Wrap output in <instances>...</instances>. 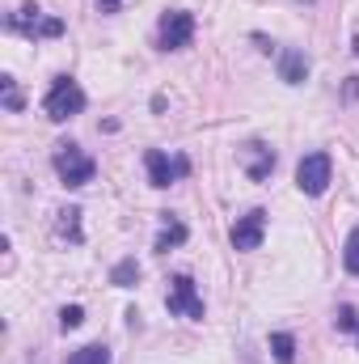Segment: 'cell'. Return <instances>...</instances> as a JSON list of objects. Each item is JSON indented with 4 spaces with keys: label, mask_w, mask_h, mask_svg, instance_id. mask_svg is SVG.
Returning a JSON list of instances; mask_svg holds the SVG:
<instances>
[{
    "label": "cell",
    "mask_w": 359,
    "mask_h": 364,
    "mask_svg": "<svg viewBox=\"0 0 359 364\" xmlns=\"http://www.w3.org/2000/svg\"><path fill=\"white\" fill-rule=\"evenodd\" d=\"M43 110H47V119L64 123V119H72V114L85 110V90H81L72 77H55V85H51V93H47Z\"/></svg>",
    "instance_id": "6da1fadb"
},
{
    "label": "cell",
    "mask_w": 359,
    "mask_h": 364,
    "mask_svg": "<svg viewBox=\"0 0 359 364\" xmlns=\"http://www.w3.org/2000/svg\"><path fill=\"white\" fill-rule=\"evenodd\" d=\"M51 161H55V174H60L64 186H85V182H93V174H97L93 157L81 153V144H60Z\"/></svg>",
    "instance_id": "7a4b0ae2"
},
{
    "label": "cell",
    "mask_w": 359,
    "mask_h": 364,
    "mask_svg": "<svg viewBox=\"0 0 359 364\" xmlns=\"http://www.w3.org/2000/svg\"><path fill=\"white\" fill-rule=\"evenodd\" d=\"M9 30L30 34V38H60V34H64V21H60V17H43L38 4H21V9L9 17Z\"/></svg>",
    "instance_id": "3957f363"
},
{
    "label": "cell",
    "mask_w": 359,
    "mask_h": 364,
    "mask_svg": "<svg viewBox=\"0 0 359 364\" xmlns=\"http://www.w3.org/2000/svg\"><path fill=\"white\" fill-rule=\"evenodd\" d=\"M144 166H148V182L153 186H174L190 174V161L186 157H170V153H161V149H148V157H144Z\"/></svg>",
    "instance_id": "277c9868"
},
{
    "label": "cell",
    "mask_w": 359,
    "mask_h": 364,
    "mask_svg": "<svg viewBox=\"0 0 359 364\" xmlns=\"http://www.w3.org/2000/svg\"><path fill=\"white\" fill-rule=\"evenodd\" d=\"M165 305H170V314H178V318H194V322H203V296L194 292V279H190V275H174Z\"/></svg>",
    "instance_id": "5b68a950"
},
{
    "label": "cell",
    "mask_w": 359,
    "mask_h": 364,
    "mask_svg": "<svg viewBox=\"0 0 359 364\" xmlns=\"http://www.w3.org/2000/svg\"><path fill=\"white\" fill-rule=\"evenodd\" d=\"M296 186H300L304 195H321V191L330 186V157H326V153L300 157V166H296Z\"/></svg>",
    "instance_id": "8992f818"
},
{
    "label": "cell",
    "mask_w": 359,
    "mask_h": 364,
    "mask_svg": "<svg viewBox=\"0 0 359 364\" xmlns=\"http://www.w3.org/2000/svg\"><path fill=\"white\" fill-rule=\"evenodd\" d=\"M190 38H194V17H190L186 9H174V13L161 17V47H165V51L190 47Z\"/></svg>",
    "instance_id": "52a82bcc"
},
{
    "label": "cell",
    "mask_w": 359,
    "mask_h": 364,
    "mask_svg": "<svg viewBox=\"0 0 359 364\" xmlns=\"http://www.w3.org/2000/svg\"><path fill=\"white\" fill-rule=\"evenodd\" d=\"M263 233H267V212L263 208H254V212H245L237 225H233V250H258L263 246Z\"/></svg>",
    "instance_id": "ba28073f"
},
{
    "label": "cell",
    "mask_w": 359,
    "mask_h": 364,
    "mask_svg": "<svg viewBox=\"0 0 359 364\" xmlns=\"http://www.w3.org/2000/svg\"><path fill=\"white\" fill-rule=\"evenodd\" d=\"M241 157H245V174L254 182H267L275 174V149H267L263 140H250L245 149H241Z\"/></svg>",
    "instance_id": "9c48e42d"
},
{
    "label": "cell",
    "mask_w": 359,
    "mask_h": 364,
    "mask_svg": "<svg viewBox=\"0 0 359 364\" xmlns=\"http://www.w3.org/2000/svg\"><path fill=\"white\" fill-rule=\"evenodd\" d=\"M279 77H283L287 85H300V81L309 77V60H304L300 51H292V47L279 51Z\"/></svg>",
    "instance_id": "30bf717a"
},
{
    "label": "cell",
    "mask_w": 359,
    "mask_h": 364,
    "mask_svg": "<svg viewBox=\"0 0 359 364\" xmlns=\"http://www.w3.org/2000/svg\"><path fill=\"white\" fill-rule=\"evenodd\" d=\"M270 356L279 364H292L296 360V339H292L287 331H275V335H270Z\"/></svg>",
    "instance_id": "8fae6325"
},
{
    "label": "cell",
    "mask_w": 359,
    "mask_h": 364,
    "mask_svg": "<svg viewBox=\"0 0 359 364\" xmlns=\"http://www.w3.org/2000/svg\"><path fill=\"white\" fill-rule=\"evenodd\" d=\"M68 364H110V348H101V343H89V348H81V352H72Z\"/></svg>",
    "instance_id": "7c38bea8"
},
{
    "label": "cell",
    "mask_w": 359,
    "mask_h": 364,
    "mask_svg": "<svg viewBox=\"0 0 359 364\" xmlns=\"http://www.w3.org/2000/svg\"><path fill=\"white\" fill-rule=\"evenodd\" d=\"M140 279V267H136V259H123L114 272H110V284H118V288H131Z\"/></svg>",
    "instance_id": "4fadbf2b"
},
{
    "label": "cell",
    "mask_w": 359,
    "mask_h": 364,
    "mask_svg": "<svg viewBox=\"0 0 359 364\" xmlns=\"http://www.w3.org/2000/svg\"><path fill=\"white\" fill-rule=\"evenodd\" d=\"M60 233H64V237H72V242H81V208L60 212Z\"/></svg>",
    "instance_id": "5bb4252c"
},
{
    "label": "cell",
    "mask_w": 359,
    "mask_h": 364,
    "mask_svg": "<svg viewBox=\"0 0 359 364\" xmlns=\"http://www.w3.org/2000/svg\"><path fill=\"white\" fill-rule=\"evenodd\" d=\"M343 267L351 275H359V229L347 233V246H343Z\"/></svg>",
    "instance_id": "9a60e30c"
},
{
    "label": "cell",
    "mask_w": 359,
    "mask_h": 364,
    "mask_svg": "<svg viewBox=\"0 0 359 364\" xmlns=\"http://www.w3.org/2000/svg\"><path fill=\"white\" fill-rule=\"evenodd\" d=\"M186 242V225H170V229H161V237H157V250H170V246H182Z\"/></svg>",
    "instance_id": "2e32d148"
},
{
    "label": "cell",
    "mask_w": 359,
    "mask_h": 364,
    "mask_svg": "<svg viewBox=\"0 0 359 364\" xmlns=\"http://www.w3.org/2000/svg\"><path fill=\"white\" fill-rule=\"evenodd\" d=\"M81 322H85V309H81V305H64V309H60V326H64V331H77Z\"/></svg>",
    "instance_id": "e0dca14e"
},
{
    "label": "cell",
    "mask_w": 359,
    "mask_h": 364,
    "mask_svg": "<svg viewBox=\"0 0 359 364\" xmlns=\"http://www.w3.org/2000/svg\"><path fill=\"white\" fill-rule=\"evenodd\" d=\"M338 331H359V314L351 309V305L338 309Z\"/></svg>",
    "instance_id": "ac0fdd59"
},
{
    "label": "cell",
    "mask_w": 359,
    "mask_h": 364,
    "mask_svg": "<svg viewBox=\"0 0 359 364\" xmlns=\"http://www.w3.org/2000/svg\"><path fill=\"white\" fill-rule=\"evenodd\" d=\"M4 106H9V110H21V93H17V85H13L9 77H4Z\"/></svg>",
    "instance_id": "d6986e66"
},
{
    "label": "cell",
    "mask_w": 359,
    "mask_h": 364,
    "mask_svg": "<svg viewBox=\"0 0 359 364\" xmlns=\"http://www.w3.org/2000/svg\"><path fill=\"white\" fill-rule=\"evenodd\" d=\"M97 4H101V13H118V4H123V0H97Z\"/></svg>",
    "instance_id": "ffe728a7"
},
{
    "label": "cell",
    "mask_w": 359,
    "mask_h": 364,
    "mask_svg": "<svg viewBox=\"0 0 359 364\" xmlns=\"http://www.w3.org/2000/svg\"><path fill=\"white\" fill-rule=\"evenodd\" d=\"M347 97H359V77H351V85H347Z\"/></svg>",
    "instance_id": "44dd1931"
},
{
    "label": "cell",
    "mask_w": 359,
    "mask_h": 364,
    "mask_svg": "<svg viewBox=\"0 0 359 364\" xmlns=\"http://www.w3.org/2000/svg\"><path fill=\"white\" fill-rule=\"evenodd\" d=\"M355 55H359V38H355Z\"/></svg>",
    "instance_id": "7402d4cb"
}]
</instances>
